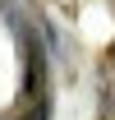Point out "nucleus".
I'll return each mask as SVG.
<instances>
[{"instance_id":"1","label":"nucleus","mask_w":115,"mask_h":120,"mask_svg":"<svg viewBox=\"0 0 115 120\" xmlns=\"http://www.w3.org/2000/svg\"><path fill=\"white\" fill-rule=\"evenodd\" d=\"M42 88V51L37 46H28V92Z\"/></svg>"}]
</instances>
